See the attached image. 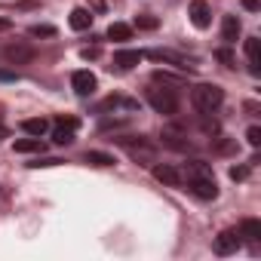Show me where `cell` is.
<instances>
[{
	"instance_id": "cell-13",
	"label": "cell",
	"mask_w": 261,
	"mask_h": 261,
	"mask_svg": "<svg viewBox=\"0 0 261 261\" xmlns=\"http://www.w3.org/2000/svg\"><path fill=\"white\" fill-rule=\"evenodd\" d=\"M142 56H145V59H154V62H169V65H175V68H181V71L191 68L181 56H175V53H169V49H148V53H142Z\"/></svg>"
},
{
	"instance_id": "cell-3",
	"label": "cell",
	"mask_w": 261,
	"mask_h": 261,
	"mask_svg": "<svg viewBox=\"0 0 261 261\" xmlns=\"http://www.w3.org/2000/svg\"><path fill=\"white\" fill-rule=\"evenodd\" d=\"M191 101H194V108L200 114H215L221 108V101H224V89L215 86V83H197L191 89Z\"/></svg>"
},
{
	"instance_id": "cell-30",
	"label": "cell",
	"mask_w": 261,
	"mask_h": 261,
	"mask_svg": "<svg viewBox=\"0 0 261 261\" xmlns=\"http://www.w3.org/2000/svg\"><path fill=\"white\" fill-rule=\"evenodd\" d=\"M0 139H7V126H0Z\"/></svg>"
},
{
	"instance_id": "cell-20",
	"label": "cell",
	"mask_w": 261,
	"mask_h": 261,
	"mask_svg": "<svg viewBox=\"0 0 261 261\" xmlns=\"http://www.w3.org/2000/svg\"><path fill=\"white\" fill-rule=\"evenodd\" d=\"M86 163H92V166H114V157L111 154H101V151H89L86 154Z\"/></svg>"
},
{
	"instance_id": "cell-8",
	"label": "cell",
	"mask_w": 261,
	"mask_h": 261,
	"mask_svg": "<svg viewBox=\"0 0 261 261\" xmlns=\"http://www.w3.org/2000/svg\"><path fill=\"white\" fill-rule=\"evenodd\" d=\"M98 111L105 114V111H123V114H136L139 111V101L136 98H123V95H111L108 101H101L98 105Z\"/></svg>"
},
{
	"instance_id": "cell-26",
	"label": "cell",
	"mask_w": 261,
	"mask_h": 261,
	"mask_svg": "<svg viewBox=\"0 0 261 261\" xmlns=\"http://www.w3.org/2000/svg\"><path fill=\"white\" fill-rule=\"evenodd\" d=\"M218 59H221V62H227V65H233V56H230V49H218Z\"/></svg>"
},
{
	"instance_id": "cell-7",
	"label": "cell",
	"mask_w": 261,
	"mask_h": 261,
	"mask_svg": "<svg viewBox=\"0 0 261 261\" xmlns=\"http://www.w3.org/2000/svg\"><path fill=\"white\" fill-rule=\"evenodd\" d=\"M188 16H191L194 28H200V31H206L209 22H212V13H209V4H206V0H194L191 10H188Z\"/></svg>"
},
{
	"instance_id": "cell-12",
	"label": "cell",
	"mask_w": 261,
	"mask_h": 261,
	"mask_svg": "<svg viewBox=\"0 0 261 261\" xmlns=\"http://www.w3.org/2000/svg\"><path fill=\"white\" fill-rule=\"evenodd\" d=\"M246 59H249V71L258 77L261 74V40L258 37H246Z\"/></svg>"
},
{
	"instance_id": "cell-17",
	"label": "cell",
	"mask_w": 261,
	"mask_h": 261,
	"mask_svg": "<svg viewBox=\"0 0 261 261\" xmlns=\"http://www.w3.org/2000/svg\"><path fill=\"white\" fill-rule=\"evenodd\" d=\"M22 129H25V133L28 136H46V129H49V123L43 120V117H31V120H22Z\"/></svg>"
},
{
	"instance_id": "cell-23",
	"label": "cell",
	"mask_w": 261,
	"mask_h": 261,
	"mask_svg": "<svg viewBox=\"0 0 261 261\" xmlns=\"http://www.w3.org/2000/svg\"><path fill=\"white\" fill-rule=\"evenodd\" d=\"M246 142H249L252 148L261 145V129H258V126H249V129H246Z\"/></svg>"
},
{
	"instance_id": "cell-4",
	"label": "cell",
	"mask_w": 261,
	"mask_h": 261,
	"mask_svg": "<svg viewBox=\"0 0 261 261\" xmlns=\"http://www.w3.org/2000/svg\"><path fill=\"white\" fill-rule=\"evenodd\" d=\"M77 126H80V120L77 117H59L56 120V126H53V142L56 145H71L74 142V136H77Z\"/></svg>"
},
{
	"instance_id": "cell-11",
	"label": "cell",
	"mask_w": 261,
	"mask_h": 261,
	"mask_svg": "<svg viewBox=\"0 0 261 261\" xmlns=\"http://www.w3.org/2000/svg\"><path fill=\"white\" fill-rule=\"evenodd\" d=\"M7 59L13 65H28L34 59V46H28V43H10L7 46Z\"/></svg>"
},
{
	"instance_id": "cell-15",
	"label": "cell",
	"mask_w": 261,
	"mask_h": 261,
	"mask_svg": "<svg viewBox=\"0 0 261 261\" xmlns=\"http://www.w3.org/2000/svg\"><path fill=\"white\" fill-rule=\"evenodd\" d=\"M221 37H224V43H237V37H240V19H237V16H224V22H221Z\"/></svg>"
},
{
	"instance_id": "cell-6",
	"label": "cell",
	"mask_w": 261,
	"mask_h": 261,
	"mask_svg": "<svg viewBox=\"0 0 261 261\" xmlns=\"http://www.w3.org/2000/svg\"><path fill=\"white\" fill-rule=\"evenodd\" d=\"M71 86H74V92L77 95H92L95 92V86H98V80H95V74H89V71H74L71 74Z\"/></svg>"
},
{
	"instance_id": "cell-19",
	"label": "cell",
	"mask_w": 261,
	"mask_h": 261,
	"mask_svg": "<svg viewBox=\"0 0 261 261\" xmlns=\"http://www.w3.org/2000/svg\"><path fill=\"white\" fill-rule=\"evenodd\" d=\"M129 37H133V28H129V25H123V22H114V25L108 28V40H117V43H126Z\"/></svg>"
},
{
	"instance_id": "cell-28",
	"label": "cell",
	"mask_w": 261,
	"mask_h": 261,
	"mask_svg": "<svg viewBox=\"0 0 261 261\" xmlns=\"http://www.w3.org/2000/svg\"><path fill=\"white\" fill-rule=\"evenodd\" d=\"M0 80H16V74L13 71H0Z\"/></svg>"
},
{
	"instance_id": "cell-18",
	"label": "cell",
	"mask_w": 261,
	"mask_h": 261,
	"mask_svg": "<svg viewBox=\"0 0 261 261\" xmlns=\"http://www.w3.org/2000/svg\"><path fill=\"white\" fill-rule=\"evenodd\" d=\"M240 237H246V240H258L261 237V221H255V218H243L240 221Z\"/></svg>"
},
{
	"instance_id": "cell-25",
	"label": "cell",
	"mask_w": 261,
	"mask_h": 261,
	"mask_svg": "<svg viewBox=\"0 0 261 261\" xmlns=\"http://www.w3.org/2000/svg\"><path fill=\"white\" fill-rule=\"evenodd\" d=\"M139 28H157V19H148V16H142V19H139Z\"/></svg>"
},
{
	"instance_id": "cell-22",
	"label": "cell",
	"mask_w": 261,
	"mask_h": 261,
	"mask_svg": "<svg viewBox=\"0 0 261 261\" xmlns=\"http://www.w3.org/2000/svg\"><path fill=\"white\" fill-rule=\"evenodd\" d=\"M59 163H62L59 157H37V160L28 163V166H31V169H46V166H59Z\"/></svg>"
},
{
	"instance_id": "cell-2",
	"label": "cell",
	"mask_w": 261,
	"mask_h": 261,
	"mask_svg": "<svg viewBox=\"0 0 261 261\" xmlns=\"http://www.w3.org/2000/svg\"><path fill=\"white\" fill-rule=\"evenodd\" d=\"M154 80H163V86H151V89H148V105H151L157 114L172 117V114L178 111V89L172 86L169 74H160V71H157Z\"/></svg>"
},
{
	"instance_id": "cell-24",
	"label": "cell",
	"mask_w": 261,
	"mask_h": 261,
	"mask_svg": "<svg viewBox=\"0 0 261 261\" xmlns=\"http://www.w3.org/2000/svg\"><path fill=\"white\" fill-rule=\"evenodd\" d=\"M246 175H249V169H246V166H233V169H230V178H233V181H243Z\"/></svg>"
},
{
	"instance_id": "cell-10",
	"label": "cell",
	"mask_w": 261,
	"mask_h": 261,
	"mask_svg": "<svg viewBox=\"0 0 261 261\" xmlns=\"http://www.w3.org/2000/svg\"><path fill=\"white\" fill-rule=\"evenodd\" d=\"M142 59H145V56H142V49H117V53H114V65H117L120 71L136 68Z\"/></svg>"
},
{
	"instance_id": "cell-16",
	"label": "cell",
	"mask_w": 261,
	"mask_h": 261,
	"mask_svg": "<svg viewBox=\"0 0 261 261\" xmlns=\"http://www.w3.org/2000/svg\"><path fill=\"white\" fill-rule=\"evenodd\" d=\"M13 148H16V154H43V142H40L37 136H31V139H19Z\"/></svg>"
},
{
	"instance_id": "cell-9",
	"label": "cell",
	"mask_w": 261,
	"mask_h": 261,
	"mask_svg": "<svg viewBox=\"0 0 261 261\" xmlns=\"http://www.w3.org/2000/svg\"><path fill=\"white\" fill-rule=\"evenodd\" d=\"M154 178H157V181H163V185H169V188H181V185H185L181 172H178L175 166H169V163L154 166Z\"/></svg>"
},
{
	"instance_id": "cell-5",
	"label": "cell",
	"mask_w": 261,
	"mask_h": 261,
	"mask_svg": "<svg viewBox=\"0 0 261 261\" xmlns=\"http://www.w3.org/2000/svg\"><path fill=\"white\" fill-rule=\"evenodd\" d=\"M240 243H243L240 230L227 227V230H221V233L215 237V252H218V255H230V252H237V249H240Z\"/></svg>"
},
{
	"instance_id": "cell-27",
	"label": "cell",
	"mask_w": 261,
	"mask_h": 261,
	"mask_svg": "<svg viewBox=\"0 0 261 261\" xmlns=\"http://www.w3.org/2000/svg\"><path fill=\"white\" fill-rule=\"evenodd\" d=\"M243 7H246L249 13H258V7H261V4H258V0H243Z\"/></svg>"
},
{
	"instance_id": "cell-14",
	"label": "cell",
	"mask_w": 261,
	"mask_h": 261,
	"mask_svg": "<svg viewBox=\"0 0 261 261\" xmlns=\"http://www.w3.org/2000/svg\"><path fill=\"white\" fill-rule=\"evenodd\" d=\"M68 22H71V28H74V31H86V28H92V13H89V10H83V7H74Z\"/></svg>"
},
{
	"instance_id": "cell-21",
	"label": "cell",
	"mask_w": 261,
	"mask_h": 261,
	"mask_svg": "<svg viewBox=\"0 0 261 261\" xmlns=\"http://www.w3.org/2000/svg\"><path fill=\"white\" fill-rule=\"evenodd\" d=\"M31 37H53L56 34V28L53 25H31V31H28Z\"/></svg>"
},
{
	"instance_id": "cell-1",
	"label": "cell",
	"mask_w": 261,
	"mask_h": 261,
	"mask_svg": "<svg viewBox=\"0 0 261 261\" xmlns=\"http://www.w3.org/2000/svg\"><path fill=\"white\" fill-rule=\"evenodd\" d=\"M181 178L188 181V188H191L194 197H200V200H215V197H218V181H215L209 163H203V160H188Z\"/></svg>"
},
{
	"instance_id": "cell-29",
	"label": "cell",
	"mask_w": 261,
	"mask_h": 261,
	"mask_svg": "<svg viewBox=\"0 0 261 261\" xmlns=\"http://www.w3.org/2000/svg\"><path fill=\"white\" fill-rule=\"evenodd\" d=\"M10 25H13L10 19H0V31H10Z\"/></svg>"
}]
</instances>
